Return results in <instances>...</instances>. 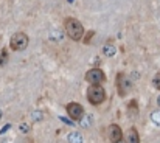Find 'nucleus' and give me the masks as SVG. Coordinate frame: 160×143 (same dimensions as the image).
I'll return each instance as SVG.
<instances>
[{
    "instance_id": "1",
    "label": "nucleus",
    "mask_w": 160,
    "mask_h": 143,
    "mask_svg": "<svg viewBox=\"0 0 160 143\" xmlns=\"http://www.w3.org/2000/svg\"><path fill=\"white\" fill-rule=\"evenodd\" d=\"M65 31H67V34L72 41H81L82 36H84V27L75 17H67L65 19Z\"/></svg>"
},
{
    "instance_id": "2",
    "label": "nucleus",
    "mask_w": 160,
    "mask_h": 143,
    "mask_svg": "<svg viewBox=\"0 0 160 143\" xmlns=\"http://www.w3.org/2000/svg\"><path fill=\"white\" fill-rule=\"evenodd\" d=\"M87 100L90 104L98 106L106 100V90L101 84H90L87 89Z\"/></svg>"
},
{
    "instance_id": "3",
    "label": "nucleus",
    "mask_w": 160,
    "mask_h": 143,
    "mask_svg": "<svg viewBox=\"0 0 160 143\" xmlns=\"http://www.w3.org/2000/svg\"><path fill=\"white\" fill-rule=\"evenodd\" d=\"M28 42H30L28 36L25 33H20L19 31V33L12 34V38L9 41V47L12 48L14 51H22V50H25V48L28 47Z\"/></svg>"
},
{
    "instance_id": "4",
    "label": "nucleus",
    "mask_w": 160,
    "mask_h": 143,
    "mask_svg": "<svg viewBox=\"0 0 160 143\" xmlns=\"http://www.w3.org/2000/svg\"><path fill=\"white\" fill-rule=\"evenodd\" d=\"M132 87V83L126 78L124 73H118L117 75V90H118V95L120 96H126L129 94Z\"/></svg>"
},
{
    "instance_id": "5",
    "label": "nucleus",
    "mask_w": 160,
    "mask_h": 143,
    "mask_svg": "<svg viewBox=\"0 0 160 143\" xmlns=\"http://www.w3.org/2000/svg\"><path fill=\"white\" fill-rule=\"evenodd\" d=\"M86 81L90 84H101L106 81V75L101 69H92L86 73Z\"/></svg>"
},
{
    "instance_id": "6",
    "label": "nucleus",
    "mask_w": 160,
    "mask_h": 143,
    "mask_svg": "<svg viewBox=\"0 0 160 143\" xmlns=\"http://www.w3.org/2000/svg\"><path fill=\"white\" fill-rule=\"evenodd\" d=\"M67 114L70 115V118L79 120V118L82 117L84 110H82V106H81L79 103H68V104H67Z\"/></svg>"
},
{
    "instance_id": "7",
    "label": "nucleus",
    "mask_w": 160,
    "mask_h": 143,
    "mask_svg": "<svg viewBox=\"0 0 160 143\" xmlns=\"http://www.w3.org/2000/svg\"><path fill=\"white\" fill-rule=\"evenodd\" d=\"M107 134H109V139L112 143H118L123 140V131L118 125H110L107 128Z\"/></svg>"
},
{
    "instance_id": "8",
    "label": "nucleus",
    "mask_w": 160,
    "mask_h": 143,
    "mask_svg": "<svg viewBox=\"0 0 160 143\" xmlns=\"http://www.w3.org/2000/svg\"><path fill=\"white\" fill-rule=\"evenodd\" d=\"M126 140H128V143H140V137H138V132H137L135 128L129 129V132L126 135Z\"/></svg>"
},
{
    "instance_id": "9",
    "label": "nucleus",
    "mask_w": 160,
    "mask_h": 143,
    "mask_svg": "<svg viewBox=\"0 0 160 143\" xmlns=\"http://www.w3.org/2000/svg\"><path fill=\"white\" fill-rule=\"evenodd\" d=\"M67 140H68L70 143H82V142H84L82 135H81L78 131H75V132H70V134L67 135Z\"/></svg>"
},
{
    "instance_id": "10",
    "label": "nucleus",
    "mask_w": 160,
    "mask_h": 143,
    "mask_svg": "<svg viewBox=\"0 0 160 143\" xmlns=\"http://www.w3.org/2000/svg\"><path fill=\"white\" fill-rule=\"evenodd\" d=\"M115 51H117V50H115V47H113L112 44H107V45L103 47V54H104V56H109V58H110V56L115 54Z\"/></svg>"
},
{
    "instance_id": "11",
    "label": "nucleus",
    "mask_w": 160,
    "mask_h": 143,
    "mask_svg": "<svg viewBox=\"0 0 160 143\" xmlns=\"http://www.w3.org/2000/svg\"><path fill=\"white\" fill-rule=\"evenodd\" d=\"M92 121H93V117L89 114V115H86V117L81 120V126H82V128H90V126H92Z\"/></svg>"
},
{
    "instance_id": "12",
    "label": "nucleus",
    "mask_w": 160,
    "mask_h": 143,
    "mask_svg": "<svg viewBox=\"0 0 160 143\" xmlns=\"http://www.w3.org/2000/svg\"><path fill=\"white\" fill-rule=\"evenodd\" d=\"M129 114H132L134 112V115H137L138 114V107H137V101L135 100H132V101H129Z\"/></svg>"
},
{
    "instance_id": "13",
    "label": "nucleus",
    "mask_w": 160,
    "mask_h": 143,
    "mask_svg": "<svg viewBox=\"0 0 160 143\" xmlns=\"http://www.w3.org/2000/svg\"><path fill=\"white\" fill-rule=\"evenodd\" d=\"M61 39H62V34H61L59 31L56 33V30H53V31H52V41L56 42V41H61Z\"/></svg>"
},
{
    "instance_id": "14",
    "label": "nucleus",
    "mask_w": 160,
    "mask_h": 143,
    "mask_svg": "<svg viewBox=\"0 0 160 143\" xmlns=\"http://www.w3.org/2000/svg\"><path fill=\"white\" fill-rule=\"evenodd\" d=\"M152 81H154L156 89H157V90H160V73H157V75L154 76V79H152Z\"/></svg>"
},
{
    "instance_id": "15",
    "label": "nucleus",
    "mask_w": 160,
    "mask_h": 143,
    "mask_svg": "<svg viewBox=\"0 0 160 143\" xmlns=\"http://www.w3.org/2000/svg\"><path fill=\"white\" fill-rule=\"evenodd\" d=\"M93 36H95V31H89L87 36L84 38V42H86V44H90V39H92Z\"/></svg>"
},
{
    "instance_id": "16",
    "label": "nucleus",
    "mask_w": 160,
    "mask_h": 143,
    "mask_svg": "<svg viewBox=\"0 0 160 143\" xmlns=\"http://www.w3.org/2000/svg\"><path fill=\"white\" fill-rule=\"evenodd\" d=\"M31 117H33V121H41L42 120V112H34Z\"/></svg>"
},
{
    "instance_id": "17",
    "label": "nucleus",
    "mask_w": 160,
    "mask_h": 143,
    "mask_svg": "<svg viewBox=\"0 0 160 143\" xmlns=\"http://www.w3.org/2000/svg\"><path fill=\"white\" fill-rule=\"evenodd\" d=\"M6 50H2V53H0V65H3L5 64V61H6Z\"/></svg>"
},
{
    "instance_id": "18",
    "label": "nucleus",
    "mask_w": 160,
    "mask_h": 143,
    "mask_svg": "<svg viewBox=\"0 0 160 143\" xmlns=\"http://www.w3.org/2000/svg\"><path fill=\"white\" fill-rule=\"evenodd\" d=\"M151 118H152L154 123H160V112H152Z\"/></svg>"
},
{
    "instance_id": "19",
    "label": "nucleus",
    "mask_w": 160,
    "mask_h": 143,
    "mask_svg": "<svg viewBox=\"0 0 160 143\" xmlns=\"http://www.w3.org/2000/svg\"><path fill=\"white\" fill-rule=\"evenodd\" d=\"M20 131H22L23 134H27V132L30 131V126H28V125H25V123H22V125H20Z\"/></svg>"
},
{
    "instance_id": "20",
    "label": "nucleus",
    "mask_w": 160,
    "mask_h": 143,
    "mask_svg": "<svg viewBox=\"0 0 160 143\" xmlns=\"http://www.w3.org/2000/svg\"><path fill=\"white\" fill-rule=\"evenodd\" d=\"M8 129H9V125H6V126H5V128H3V131H2V132H6V131H8Z\"/></svg>"
},
{
    "instance_id": "21",
    "label": "nucleus",
    "mask_w": 160,
    "mask_h": 143,
    "mask_svg": "<svg viewBox=\"0 0 160 143\" xmlns=\"http://www.w3.org/2000/svg\"><path fill=\"white\" fill-rule=\"evenodd\" d=\"M157 104L160 106V95H159V98H157Z\"/></svg>"
},
{
    "instance_id": "22",
    "label": "nucleus",
    "mask_w": 160,
    "mask_h": 143,
    "mask_svg": "<svg viewBox=\"0 0 160 143\" xmlns=\"http://www.w3.org/2000/svg\"><path fill=\"white\" fill-rule=\"evenodd\" d=\"M27 143H33V140H30V139H28V140H27Z\"/></svg>"
},
{
    "instance_id": "23",
    "label": "nucleus",
    "mask_w": 160,
    "mask_h": 143,
    "mask_svg": "<svg viewBox=\"0 0 160 143\" xmlns=\"http://www.w3.org/2000/svg\"><path fill=\"white\" fill-rule=\"evenodd\" d=\"M0 118H2V110H0Z\"/></svg>"
},
{
    "instance_id": "24",
    "label": "nucleus",
    "mask_w": 160,
    "mask_h": 143,
    "mask_svg": "<svg viewBox=\"0 0 160 143\" xmlns=\"http://www.w3.org/2000/svg\"><path fill=\"white\" fill-rule=\"evenodd\" d=\"M68 2H72V0H68Z\"/></svg>"
}]
</instances>
